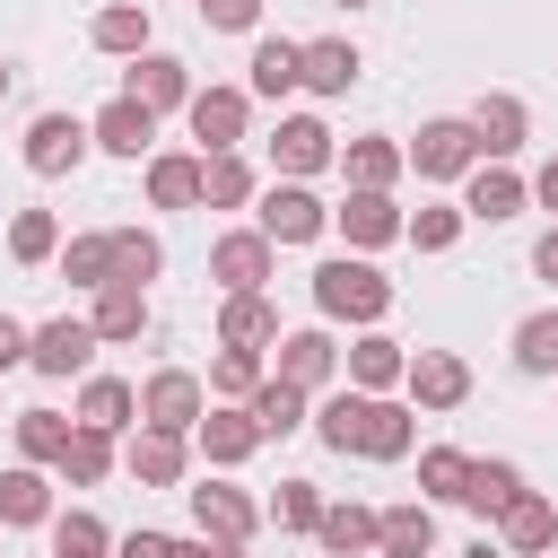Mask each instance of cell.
<instances>
[{
	"instance_id": "6da1fadb",
	"label": "cell",
	"mask_w": 558,
	"mask_h": 558,
	"mask_svg": "<svg viewBox=\"0 0 558 558\" xmlns=\"http://www.w3.org/2000/svg\"><path fill=\"white\" fill-rule=\"evenodd\" d=\"M314 305H323V323H357V331H375V323L392 314V279H384L375 262L340 253V262L314 270Z\"/></svg>"
},
{
	"instance_id": "7a4b0ae2",
	"label": "cell",
	"mask_w": 558,
	"mask_h": 558,
	"mask_svg": "<svg viewBox=\"0 0 558 558\" xmlns=\"http://www.w3.org/2000/svg\"><path fill=\"white\" fill-rule=\"evenodd\" d=\"M209 418V384L192 375V366H157L148 384H140V427H157V436H192Z\"/></svg>"
},
{
	"instance_id": "3957f363",
	"label": "cell",
	"mask_w": 558,
	"mask_h": 558,
	"mask_svg": "<svg viewBox=\"0 0 558 558\" xmlns=\"http://www.w3.org/2000/svg\"><path fill=\"white\" fill-rule=\"evenodd\" d=\"M183 122H192L201 157H227V148L244 140V122H253V87H192Z\"/></svg>"
},
{
	"instance_id": "277c9868",
	"label": "cell",
	"mask_w": 558,
	"mask_h": 558,
	"mask_svg": "<svg viewBox=\"0 0 558 558\" xmlns=\"http://www.w3.org/2000/svg\"><path fill=\"white\" fill-rule=\"evenodd\" d=\"M87 148H96V131H87L78 113H35V122H26V140H17L26 174H44V183H52V174H70Z\"/></svg>"
},
{
	"instance_id": "5b68a950",
	"label": "cell",
	"mask_w": 558,
	"mask_h": 558,
	"mask_svg": "<svg viewBox=\"0 0 558 558\" xmlns=\"http://www.w3.org/2000/svg\"><path fill=\"white\" fill-rule=\"evenodd\" d=\"M410 166L427 174V183H462L471 166H480V131L471 122H418V140H410Z\"/></svg>"
},
{
	"instance_id": "8992f818",
	"label": "cell",
	"mask_w": 558,
	"mask_h": 558,
	"mask_svg": "<svg viewBox=\"0 0 558 558\" xmlns=\"http://www.w3.org/2000/svg\"><path fill=\"white\" fill-rule=\"evenodd\" d=\"M105 340L87 331V314H52V323H35V349H26V366L35 375H52V384H70V375H87V357H96Z\"/></svg>"
},
{
	"instance_id": "52a82bcc",
	"label": "cell",
	"mask_w": 558,
	"mask_h": 558,
	"mask_svg": "<svg viewBox=\"0 0 558 558\" xmlns=\"http://www.w3.org/2000/svg\"><path fill=\"white\" fill-rule=\"evenodd\" d=\"M340 148H331V131L314 122V113H279V131H270V174L279 183H305V174H323Z\"/></svg>"
},
{
	"instance_id": "ba28073f",
	"label": "cell",
	"mask_w": 558,
	"mask_h": 558,
	"mask_svg": "<svg viewBox=\"0 0 558 558\" xmlns=\"http://www.w3.org/2000/svg\"><path fill=\"white\" fill-rule=\"evenodd\" d=\"M253 227H262L270 244H314V235L331 227V209H323L305 183H270V192H262V209H253Z\"/></svg>"
},
{
	"instance_id": "9c48e42d",
	"label": "cell",
	"mask_w": 558,
	"mask_h": 558,
	"mask_svg": "<svg viewBox=\"0 0 558 558\" xmlns=\"http://www.w3.org/2000/svg\"><path fill=\"white\" fill-rule=\"evenodd\" d=\"M270 253H279V244H270L262 227H235V235H218V244H209V279H218L227 296H262Z\"/></svg>"
},
{
	"instance_id": "30bf717a",
	"label": "cell",
	"mask_w": 558,
	"mask_h": 558,
	"mask_svg": "<svg viewBox=\"0 0 558 558\" xmlns=\"http://www.w3.org/2000/svg\"><path fill=\"white\" fill-rule=\"evenodd\" d=\"M183 497H192V523H201V541H235V549H244V541L262 532V506H253L244 488H218V480H201V488H183Z\"/></svg>"
},
{
	"instance_id": "8fae6325",
	"label": "cell",
	"mask_w": 558,
	"mask_h": 558,
	"mask_svg": "<svg viewBox=\"0 0 558 558\" xmlns=\"http://www.w3.org/2000/svg\"><path fill=\"white\" fill-rule=\"evenodd\" d=\"M331 227L349 235V253H384V244H401V209H392V192H349L340 209H331Z\"/></svg>"
},
{
	"instance_id": "7c38bea8",
	"label": "cell",
	"mask_w": 558,
	"mask_h": 558,
	"mask_svg": "<svg viewBox=\"0 0 558 558\" xmlns=\"http://www.w3.org/2000/svg\"><path fill=\"white\" fill-rule=\"evenodd\" d=\"M192 445L209 453V471H235V462H253V453H262L270 436L253 427V410H244V401H227V410H209V418L192 427Z\"/></svg>"
},
{
	"instance_id": "4fadbf2b",
	"label": "cell",
	"mask_w": 558,
	"mask_h": 558,
	"mask_svg": "<svg viewBox=\"0 0 558 558\" xmlns=\"http://www.w3.org/2000/svg\"><path fill=\"white\" fill-rule=\"evenodd\" d=\"M523 209H532V183L514 166H471L462 174V218H488L497 227V218H523Z\"/></svg>"
},
{
	"instance_id": "5bb4252c",
	"label": "cell",
	"mask_w": 558,
	"mask_h": 558,
	"mask_svg": "<svg viewBox=\"0 0 558 558\" xmlns=\"http://www.w3.org/2000/svg\"><path fill=\"white\" fill-rule=\"evenodd\" d=\"M401 384H410V401H418V410H462V401H471V366H462L453 349H418Z\"/></svg>"
},
{
	"instance_id": "9a60e30c",
	"label": "cell",
	"mask_w": 558,
	"mask_h": 558,
	"mask_svg": "<svg viewBox=\"0 0 558 558\" xmlns=\"http://www.w3.org/2000/svg\"><path fill=\"white\" fill-rule=\"evenodd\" d=\"M122 96H131V105H148V113H183V105H192V70H183L174 52H140Z\"/></svg>"
},
{
	"instance_id": "2e32d148",
	"label": "cell",
	"mask_w": 558,
	"mask_h": 558,
	"mask_svg": "<svg viewBox=\"0 0 558 558\" xmlns=\"http://www.w3.org/2000/svg\"><path fill=\"white\" fill-rule=\"evenodd\" d=\"M471 131H480V166H506V157L523 148L532 113H523V96H480V105H471Z\"/></svg>"
},
{
	"instance_id": "e0dca14e",
	"label": "cell",
	"mask_w": 558,
	"mask_h": 558,
	"mask_svg": "<svg viewBox=\"0 0 558 558\" xmlns=\"http://www.w3.org/2000/svg\"><path fill=\"white\" fill-rule=\"evenodd\" d=\"M340 375V349H331V331H279V384H296V392H323Z\"/></svg>"
},
{
	"instance_id": "ac0fdd59",
	"label": "cell",
	"mask_w": 558,
	"mask_h": 558,
	"mask_svg": "<svg viewBox=\"0 0 558 558\" xmlns=\"http://www.w3.org/2000/svg\"><path fill=\"white\" fill-rule=\"evenodd\" d=\"M497 541H506V558H541V549L558 541V506H549L541 488H523V497L497 514Z\"/></svg>"
},
{
	"instance_id": "d6986e66",
	"label": "cell",
	"mask_w": 558,
	"mask_h": 558,
	"mask_svg": "<svg viewBox=\"0 0 558 558\" xmlns=\"http://www.w3.org/2000/svg\"><path fill=\"white\" fill-rule=\"evenodd\" d=\"M87 331L113 349V340H140L148 331V288H131V279H113V288H96V305H87Z\"/></svg>"
},
{
	"instance_id": "ffe728a7",
	"label": "cell",
	"mask_w": 558,
	"mask_h": 558,
	"mask_svg": "<svg viewBox=\"0 0 558 558\" xmlns=\"http://www.w3.org/2000/svg\"><path fill=\"white\" fill-rule=\"evenodd\" d=\"M87 44L113 52V61H140V52H148V9H140V0H105V9L87 17Z\"/></svg>"
},
{
	"instance_id": "44dd1931",
	"label": "cell",
	"mask_w": 558,
	"mask_h": 558,
	"mask_svg": "<svg viewBox=\"0 0 558 558\" xmlns=\"http://www.w3.org/2000/svg\"><path fill=\"white\" fill-rule=\"evenodd\" d=\"M218 349H279V305L270 296H227L218 305Z\"/></svg>"
},
{
	"instance_id": "7402d4cb",
	"label": "cell",
	"mask_w": 558,
	"mask_h": 558,
	"mask_svg": "<svg viewBox=\"0 0 558 558\" xmlns=\"http://www.w3.org/2000/svg\"><path fill=\"white\" fill-rule=\"evenodd\" d=\"M401 375H410V349L384 340V331H357V349H349V392H392Z\"/></svg>"
},
{
	"instance_id": "603a6c76",
	"label": "cell",
	"mask_w": 558,
	"mask_h": 558,
	"mask_svg": "<svg viewBox=\"0 0 558 558\" xmlns=\"http://www.w3.org/2000/svg\"><path fill=\"white\" fill-rule=\"evenodd\" d=\"M140 418V392L122 384V375H87L78 384V427H96V436H122Z\"/></svg>"
},
{
	"instance_id": "cb8c5ba5",
	"label": "cell",
	"mask_w": 558,
	"mask_h": 558,
	"mask_svg": "<svg viewBox=\"0 0 558 558\" xmlns=\"http://www.w3.org/2000/svg\"><path fill=\"white\" fill-rule=\"evenodd\" d=\"M514 497H523V471H514L506 453H480V462H471V480H462V506H471L480 523H497Z\"/></svg>"
},
{
	"instance_id": "d4e9b609",
	"label": "cell",
	"mask_w": 558,
	"mask_h": 558,
	"mask_svg": "<svg viewBox=\"0 0 558 558\" xmlns=\"http://www.w3.org/2000/svg\"><path fill=\"white\" fill-rule=\"evenodd\" d=\"M0 523H9V532H35V523H52V480H44L35 462L0 471Z\"/></svg>"
},
{
	"instance_id": "484cf974",
	"label": "cell",
	"mask_w": 558,
	"mask_h": 558,
	"mask_svg": "<svg viewBox=\"0 0 558 558\" xmlns=\"http://www.w3.org/2000/svg\"><path fill=\"white\" fill-rule=\"evenodd\" d=\"M87 131H96V148H113V157H148V140H157V113H148V105H131V96H113V105H105Z\"/></svg>"
},
{
	"instance_id": "4316f807",
	"label": "cell",
	"mask_w": 558,
	"mask_h": 558,
	"mask_svg": "<svg viewBox=\"0 0 558 558\" xmlns=\"http://www.w3.org/2000/svg\"><path fill=\"white\" fill-rule=\"evenodd\" d=\"M401 166H410V148H392V140H349V148H340L349 192H392V183H401Z\"/></svg>"
},
{
	"instance_id": "83f0119b",
	"label": "cell",
	"mask_w": 558,
	"mask_h": 558,
	"mask_svg": "<svg viewBox=\"0 0 558 558\" xmlns=\"http://www.w3.org/2000/svg\"><path fill=\"white\" fill-rule=\"evenodd\" d=\"M148 209H201V157L192 148L148 157Z\"/></svg>"
},
{
	"instance_id": "f1b7e54d",
	"label": "cell",
	"mask_w": 558,
	"mask_h": 558,
	"mask_svg": "<svg viewBox=\"0 0 558 558\" xmlns=\"http://www.w3.org/2000/svg\"><path fill=\"white\" fill-rule=\"evenodd\" d=\"M410 445H418V418H410L401 401L375 392V401H366V436H357V453H366V462H401Z\"/></svg>"
},
{
	"instance_id": "f546056e",
	"label": "cell",
	"mask_w": 558,
	"mask_h": 558,
	"mask_svg": "<svg viewBox=\"0 0 558 558\" xmlns=\"http://www.w3.org/2000/svg\"><path fill=\"white\" fill-rule=\"evenodd\" d=\"M122 462H131V480H140V488H183V462H192V453H183V436H157V427H140Z\"/></svg>"
},
{
	"instance_id": "4dcf8cb0",
	"label": "cell",
	"mask_w": 558,
	"mask_h": 558,
	"mask_svg": "<svg viewBox=\"0 0 558 558\" xmlns=\"http://www.w3.org/2000/svg\"><path fill=\"white\" fill-rule=\"evenodd\" d=\"M375 549H384V558H427V549H436L427 497H418V506H384V514H375Z\"/></svg>"
},
{
	"instance_id": "1f68e13d",
	"label": "cell",
	"mask_w": 558,
	"mask_h": 558,
	"mask_svg": "<svg viewBox=\"0 0 558 558\" xmlns=\"http://www.w3.org/2000/svg\"><path fill=\"white\" fill-rule=\"evenodd\" d=\"M288 87H305V44H288V35H262L253 44V96H288Z\"/></svg>"
},
{
	"instance_id": "d6a6232c",
	"label": "cell",
	"mask_w": 558,
	"mask_h": 558,
	"mask_svg": "<svg viewBox=\"0 0 558 558\" xmlns=\"http://www.w3.org/2000/svg\"><path fill=\"white\" fill-rule=\"evenodd\" d=\"M305 87L314 96H349L357 87V44L349 35H314L305 44Z\"/></svg>"
},
{
	"instance_id": "836d02e7",
	"label": "cell",
	"mask_w": 558,
	"mask_h": 558,
	"mask_svg": "<svg viewBox=\"0 0 558 558\" xmlns=\"http://www.w3.org/2000/svg\"><path fill=\"white\" fill-rule=\"evenodd\" d=\"M244 410H253V427H262V436H296V427L314 418V392H296V384H279V375H270Z\"/></svg>"
},
{
	"instance_id": "e575fe53",
	"label": "cell",
	"mask_w": 558,
	"mask_h": 558,
	"mask_svg": "<svg viewBox=\"0 0 558 558\" xmlns=\"http://www.w3.org/2000/svg\"><path fill=\"white\" fill-rule=\"evenodd\" d=\"M61 279L87 288V296L113 288V227H105V235H70V244H61Z\"/></svg>"
},
{
	"instance_id": "d590c367",
	"label": "cell",
	"mask_w": 558,
	"mask_h": 558,
	"mask_svg": "<svg viewBox=\"0 0 558 558\" xmlns=\"http://www.w3.org/2000/svg\"><path fill=\"white\" fill-rule=\"evenodd\" d=\"M366 401H375V392H331V401H314V436H323L331 453H357V436H366Z\"/></svg>"
},
{
	"instance_id": "8d00e7d4",
	"label": "cell",
	"mask_w": 558,
	"mask_h": 558,
	"mask_svg": "<svg viewBox=\"0 0 558 558\" xmlns=\"http://www.w3.org/2000/svg\"><path fill=\"white\" fill-rule=\"evenodd\" d=\"M253 201V166L227 148V157H201V209H244Z\"/></svg>"
},
{
	"instance_id": "74e56055",
	"label": "cell",
	"mask_w": 558,
	"mask_h": 558,
	"mask_svg": "<svg viewBox=\"0 0 558 558\" xmlns=\"http://www.w3.org/2000/svg\"><path fill=\"white\" fill-rule=\"evenodd\" d=\"M9 262H26V270L35 262H61V218L52 209H17L9 218Z\"/></svg>"
},
{
	"instance_id": "f35d334b",
	"label": "cell",
	"mask_w": 558,
	"mask_h": 558,
	"mask_svg": "<svg viewBox=\"0 0 558 558\" xmlns=\"http://www.w3.org/2000/svg\"><path fill=\"white\" fill-rule=\"evenodd\" d=\"M70 427H78V418H61V410H17V453H26L35 471L61 462V453H70Z\"/></svg>"
},
{
	"instance_id": "ab89813d",
	"label": "cell",
	"mask_w": 558,
	"mask_h": 558,
	"mask_svg": "<svg viewBox=\"0 0 558 558\" xmlns=\"http://www.w3.org/2000/svg\"><path fill=\"white\" fill-rule=\"evenodd\" d=\"M314 541H323L331 558H357V549H375V506H323Z\"/></svg>"
},
{
	"instance_id": "60d3db41",
	"label": "cell",
	"mask_w": 558,
	"mask_h": 558,
	"mask_svg": "<svg viewBox=\"0 0 558 558\" xmlns=\"http://www.w3.org/2000/svg\"><path fill=\"white\" fill-rule=\"evenodd\" d=\"M166 270V244L148 235V227H113V279H131V288H148Z\"/></svg>"
},
{
	"instance_id": "b9f144b4",
	"label": "cell",
	"mask_w": 558,
	"mask_h": 558,
	"mask_svg": "<svg viewBox=\"0 0 558 558\" xmlns=\"http://www.w3.org/2000/svg\"><path fill=\"white\" fill-rule=\"evenodd\" d=\"M262 384H270V375H262V349H218V357H209V392H218V401H253Z\"/></svg>"
},
{
	"instance_id": "7bdbcfd3",
	"label": "cell",
	"mask_w": 558,
	"mask_h": 558,
	"mask_svg": "<svg viewBox=\"0 0 558 558\" xmlns=\"http://www.w3.org/2000/svg\"><path fill=\"white\" fill-rule=\"evenodd\" d=\"M52 471H61L70 488H96V480L113 471V436H96V427H70V453H61Z\"/></svg>"
},
{
	"instance_id": "ee69618b",
	"label": "cell",
	"mask_w": 558,
	"mask_h": 558,
	"mask_svg": "<svg viewBox=\"0 0 558 558\" xmlns=\"http://www.w3.org/2000/svg\"><path fill=\"white\" fill-rule=\"evenodd\" d=\"M462 480H471V453H453V445H427L418 453V488L436 506H462Z\"/></svg>"
},
{
	"instance_id": "f6af8a7d",
	"label": "cell",
	"mask_w": 558,
	"mask_h": 558,
	"mask_svg": "<svg viewBox=\"0 0 558 558\" xmlns=\"http://www.w3.org/2000/svg\"><path fill=\"white\" fill-rule=\"evenodd\" d=\"M514 366L523 375H558V314H523L514 323Z\"/></svg>"
},
{
	"instance_id": "bcb514c9",
	"label": "cell",
	"mask_w": 558,
	"mask_h": 558,
	"mask_svg": "<svg viewBox=\"0 0 558 558\" xmlns=\"http://www.w3.org/2000/svg\"><path fill=\"white\" fill-rule=\"evenodd\" d=\"M113 549V532L87 514V506H70V514H52V558H105Z\"/></svg>"
},
{
	"instance_id": "7dc6e473",
	"label": "cell",
	"mask_w": 558,
	"mask_h": 558,
	"mask_svg": "<svg viewBox=\"0 0 558 558\" xmlns=\"http://www.w3.org/2000/svg\"><path fill=\"white\" fill-rule=\"evenodd\" d=\"M462 227H471V218H462V201H436V209H418L401 235H410L418 253H453V244H462Z\"/></svg>"
},
{
	"instance_id": "c3c4849f",
	"label": "cell",
	"mask_w": 558,
	"mask_h": 558,
	"mask_svg": "<svg viewBox=\"0 0 558 558\" xmlns=\"http://www.w3.org/2000/svg\"><path fill=\"white\" fill-rule=\"evenodd\" d=\"M323 506H331V497H323L314 480H279V497H270V523H279V532H314V523H323Z\"/></svg>"
},
{
	"instance_id": "681fc988",
	"label": "cell",
	"mask_w": 558,
	"mask_h": 558,
	"mask_svg": "<svg viewBox=\"0 0 558 558\" xmlns=\"http://www.w3.org/2000/svg\"><path fill=\"white\" fill-rule=\"evenodd\" d=\"M201 26H218V35H253V26H262V0H201Z\"/></svg>"
},
{
	"instance_id": "f907efd6",
	"label": "cell",
	"mask_w": 558,
	"mask_h": 558,
	"mask_svg": "<svg viewBox=\"0 0 558 558\" xmlns=\"http://www.w3.org/2000/svg\"><path fill=\"white\" fill-rule=\"evenodd\" d=\"M26 349H35V331H26L17 314H0V375H9V366H26Z\"/></svg>"
},
{
	"instance_id": "816d5d0a",
	"label": "cell",
	"mask_w": 558,
	"mask_h": 558,
	"mask_svg": "<svg viewBox=\"0 0 558 558\" xmlns=\"http://www.w3.org/2000/svg\"><path fill=\"white\" fill-rule=\"evenodd\" d=\"M113 558H174V541L166 532H131V541H113Z\"/></svg>"
},
{
	"instance_id": "f5cc1de1",
	"label": "cell",
	"mask_w": 558,
	"mask_h": 558,
	"mask_svg": "<svg viewBox=\"0 0 558 558\" xmlns=\"http://www.w3.org/2000/svg\"><path fill=\"white\" fill-rule=\"evenodd\" d=\"M532 279H549V288H558V227L532 244Z\"/></svg>"
},
{
	"instance_id": "db71d44e",
	"label": "cell",
	"mask_w": 558,
	"mask_h": 558,
	"mask_svg": "<svg viewBox=\"0 0 558 558\" xmlns=\"http://www.w3.org/2000/svg\"><path fill=\"white\" fill-rule=\"evenodd\" d=\"M532 201H541V209H549V218H558V157H549V166H541V174H532Z\"/></svg>"
},
{
	"instance_id": "11a10c76",
	"label": "cell",
	"mask_w": 558,
	"mask_h": 558,
	"mask_svg": "<svg viewBox=\"0 0 558 558\" xmlns=\"http://www.w3.org/2000/svg\"><path fill=\"white\" fill-rule=\"evenodd\" d=\"M227 541H174V558H218Z\"/></svg>"
},
{
	"instance_id": "9f6ffc18",
	"label": "cell",
	"mask_w": 558,
	"mask_h": 558,
	"mask_svg": "<svg viewBox=\"0 0 558 558\" xmlns=\"http://www.w3.org/2000/svg\"><path fill=\"white\" fill-rule=\"evenodd\" d=\"M462 558H506V541H488V532H480V541H471Z\"/></svg>"
},
{
	"instance_id": "6f0895ef",
	"label": "cell",
	"mask_w": 558,
	"mask_h": 558,
	"mask_svg": "<svg viewBox=\"0 0 558 558\" xmlns=\"http://www.w3.org/2000/svg\"><path fill=\"white\" fill-rule=\"evenodd\" d=\"M9 87H17V70H9V61H0V96H9Z\"/></svg>"
},
{
	"instance_id": "680465c9",
	"label": "cell",
	"mask_w": 558,
	"mask_h": 558,
	"mask_svg": "<svg viewBox=\"0 0 558 558\" xmlns=\"http://www.w3.org/2000/svg\"><path fill=\"white\" fill-rule=\"evenodd\" d=\"M218 558H244V549H235V541H227V549H218Z\"/></svg>"
},
{
	"instance_id": "91938a15",
	"label": "cell",
	"mask_w": 558,
	"mask_h": 558,
	"mask_svg": "<svg viewBox=\"0 0 558 558\" xmlns=\"http://www.w3.org/2000/svg\"><path fill=\"white\" fill-rule=\"evenodd\" d=\"M340 9H366V0H340Z\"/></svg>"
}]
</instances>
